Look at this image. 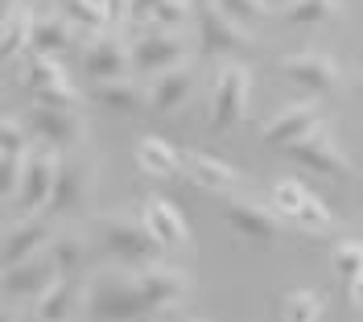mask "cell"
<instances>
[{"label": "cell", "instance_id": "1", "mask_svg": "<svg viewBox=\"0 0 363 322\" xmlns=\"http://www.w3.org/2000/svg\"><path fill=\"white\" fill-rule=\"evenodd\" d=\"M95 248L104 256H112L116 265H124V269L153 265L161 256V244L149 235L145 219H128V215H108V219H99V228H95Z\"/></svg>", "mask_w": 363, "mask_h": 322}, {"label": "cell", "instance_id": "2", "mask_svg": "<svg viewBox=\"0 0 363 322\" xmlns=\"http://www.w3.org/2000/svg\"><path fill=\"white\" fill-rule=\"evenodd\" d=\"M83 314L87 318H149V306L140 298L133 273H99L87 281Z\"/></svg>", "mask_w": 363, "mask_h": 322}, {"label": "cell", "instance_id": "3", "mask_svg": "<svg viewBox=\"0 0 363 322\" xmlns=\"http://www.w3.org/2000/svg\"><path fill=\"white\" fill-rule=\"evenodd\" d=\"M285 153H289L301 170L322 174V178H335V182H351V178L359 174L355 161L339 149V140L330 137L326 124H318L314 133H306V137H297L294 145H285Z\"/></svg>", "mask_w": 363, "mask_h": 322}, {"label": "cell", "instance_id": "4", "mask_svg": "<svg viewBox=\"0 0 363 322\" xmlns=\"http://www.w3.org/2000/svg\"><path fill=\"white\" fill-rule=\"evenodd\" d=\"M25 128L38 145H50L58 153H74L87 140V124L74 108H58V104H33L25 112Z\"/></svg>", "mask_w": 363, "mask_h": 322}, {"label": "cell", "instance_id": "5", "mask_svg": "<svg viewBox=\"0 0 363 322\" xmlns=\"http://www.w3.org/2000/svg\"><path fill=\"white\" fill-rule=\"evenodd\" d=\"M194 29H199V50L206 58H231L252 46V33L240 21H231L215 0H199L194 4Z\"/></svg>", "mask_w": 363, "mask_h": 322}, {"label": "cell", "instance_id": "6", "mask_svg": "<svg viewBox=\"0 0 363 322\" xmlns=\"http://www.w3.org/2000/svg\"><path fill=\"white\" fill-rule=\"evenodd\" d=\"M91 194H95V165L74 153L58 157V178H54V194H50V207L45 219H67L79 215L83 207H91Z\"/></svg>", "mask_w": 363, "mask_h": 322}, {"label": "cell", "instance_id": "7", "mask_svg": "<svg viewBox=\"0 0 363 322\" xmlns=\"http://www.w3.org/2000/svg\"><path fill=\"white\" fill-rule=\"evenodd\" d=\"M252 104V74L240 62H227L215 74V87H211V128L215 133H231Z\"/></svg>", "mask_w": 363, "mask_h": 322}, {"label": "cell", "instance_id": "8", "mask_svg": "<svg viewBox=\"0 0 363 322\" xmlns=\"http://www.w3.org/2000/svg\"><path fill=\"white\" fill-rule=\"evenodd\" d=\"M136 285H140V298L149 306V318H157V314H178L182 306L190 301V277L174 269V265H140L133 269Z\"/></svg>", "mask_w": 363, "mask_h": 322}, {"label": "cell", "instance_id": "9", "mask_svg": "<svg viewBox=\"0 0 363 322\" xmlns=\"http://www.w3.org/2000/svg\"><path fill=\"white\" fill-rule=\"evenodd\" d=\"M58 149L50 145H33L25 153V165H21V190H17V211L21 215H45L50 207V194H54V178H58Z\"/></svg>", "mask_w": 363, "mask_h": 322}, {"label": "cell", "instance_id": "10", "mask_svg": "<svg viewBox=\"0 0 363 322\" xmlns=\"http://www.w3.org/2000/svg\"><path fill=\"white\" fill-rule=\"evenodd\" d=\"M186 38L182 29H157V25H145V33L128 46V58H133L136 74H161L169 67H182L186 62Z\"/></svg>", "mask_w": 363, "mask_h": 322}, {"label": "cell", "instance_id": "11", "mask_svg": "<svg viewBox=\"0 0 363 322\" xmlns=\"http://www.w3.org/2000/svg\"><path fill=\"white\" fill-rule=\"evenodd\" d=\"M223 219H227V228L235 231L240 240H252V244H260V248L277 244V235H281V223H285V215L272 207V203L235 199V194H227Z\"/></svg>", "mask_w": 363, "mask_h": 322}, {"label": "cell", "instance_id": "12", "mask_svg": "<svg viewBox=\"0 0 363 322\" xmlns=\"http://www.w3.org/2000/svg\"><path fill=\"white\" fill-rule=\"evenodd\" d=\"M25 91L33 95V104H58V108H79L83 95L70 87L67 70L54 54H29L25 67Z\"/></svg>", "mask_w": 363, "mask_h": 322}, {"label": "cell", "instance_id": "13", "mask_svg": "<svg viewBox=\"0 0 363 322\" xmlns=\"http://www.w3.org/2000/svg\"><path fill=\"white\" fill-rule=\"evenodd\" d=\"M281 74H285L294 87L310 91L314 99H322V95H335L342 87L339 62H335L330 54H314V50H306V54H289V58L281 62Z\"/></svg>", "mask_w": 363, "mask_h": 322}, {"label": "cell", "instance_id": "14", "mask_svg": "<svg viewBox=\"0 0 363 322\" xmlns=\"http://www.w3.org/2000/svg\"><path fill=\"white\" fill-rule=\"evenodd\" d=\"M54 277H58L54 256L42 248V252H33L29 260H17V265L0 269V294H4V298H17V301H33Z\"/></svg>", "mask_w": 363, "mask_h": 322}, {"label": "cell", "instance_id": "15", "mask_svg": "<svg viewBox=\"0 0 363 322\" xmlns=\"http://www.w3.org/2000/svg\"><path fill=\"white\" fill-rule=\"evenodd\" d=\"M83 298H87V285L83 277H54L38 298L29 301L33 318L38 322H62V318H83Z\"/></svg>", "mask_w": 363, "mask_h": 322}, {"label": "cell", "instance_id": "16", "mask_svg": "<svg viewBox=\"0 0 363 322\" xmlns=\"http://www.w3.org/2000/svg\"><path fill=\"white\" fill-rule=\"evenodd\" d=\"M318 124H322V108H318V99L310 95V99H301V104H289V108H281V112H277L269 124H264L260 140H264L269 149H285V145H294L297 137L314 133Z\"/></svg>", "mask_w": 363, "mask_h": 322}, {"label": "cell", "instance_id": "17", "mask_svg": "<svg viewBox=\"0 0 363 322\" xmlns=\"http://www.w3.org/2000/svg\"><path fill=\"white\" fill-rule=\"evenodd\" d=\"M83 74H87V83H99V79H120V74H128L133 70V58H128V46L112 38L108 29L104 33H91L87 50H83Z\"/></svg>", "mask_w": 363, "mask_h": 322}, {"label": "cell", "instance_id": "18", "mask_svg": "<svg viewBox=\"0 0 363 322\" xmlns=\"http://www.w3.org/2000/svg\"><path fill=\"white\" fill-rule=\"evenodd\" d=\"M45 244H50V223L45 219H38V215L13 219L0 231V269H9L17 260H29L33 252H42Z\"/></svg>", "mask_w": 363, "mask_h": 322}, {"label": "cell", "instance_id": "19", "mask_svg": "<svg viewBox=\"0 0 363 322\" xmlns=\"http://www.w3.org/2000/svg\"><path fill=\"white\" fill-rule=\"evenodd\" d=\"M87 99L108 108V112H124V116H136V112H149V91L136 83L133 74H120V79H99L87 87Z\"/></svg>", "mask_w": 363, "mask_h": 322}, {"label": "cell", "instance_id": "20", "mask_svg": "<svg viewBox=\"0 0 363 322\" xmlns=\"http://www.w3.org/2000/svg\"><path fill=\"white\" fill-rule=\"evenodd\" d=\"M186 178L211 194H240L244 190V174L211 153H186Z\"/></svg>", "mask_w": 363, "mask_h": 322}, {"label": "cell", "instance_id": "21", "mask_svg": "<svg viewBox=\"0 0 363 322\" xmlns=\"http://www.w3.org/2000/svg\"><path fill=\"white\" fill-rule=\"evenodd\" d=\"M140 219H145V228L149 235L157 240L161 248H178V244H190V228H186V219H182V211L174 203H165V199H145L140 203Z\"/></svg>", "mask_w": 363, "mask_h": 322}, {"label": "cell", "instance_id": "22", "mask_svg": "<svg viewBox=\"0 0 363 322\" xmlns=\"http://www.w3.org/2000/svg\"><path fill=\"white\" fill-rule=\"evenodd\" d=\"M194 70L186 67H169L157 74V83L149 87V112L153 116H169L178 112V108H186L190 104V95H194Z\"/></svg>", "mask_w": 363, "mask_h": 322}, {"label": "cell", "instance_id": "23", "mask_svg": "<svg viewBox=\"0 0 363 322\" xmlns=\"http://www.w3.org/2000/svg\"><path fill=\"white\" fill-rule=\"evenodd\" d=\"M33 4L29 0H9L4 17H0V62H13L29 50V33H33Z\"/></svg>", "mask_w": 363, "mask_h": 322}, {"label": "cell", "instance_id": "24", "mask_svg": "<svg viewBox=\"0 0 363 322\" xmlns=\"http://www.w3.org/2000/svg\"><path fill=\"white\" fill-rule=\"evenodd\" d=\"M136 165L149 174V178H178L182 165H186V157H182L178 149L169 145V140L153 137V133H145V137L136 140Z\"/></svg>", "mask_w": 363, "mask_h": 322}, {"label": "cell", "instance_id": "25", "mask_svg": "<svg viewBox=\"0 0 363 322\" xmlns=\"http://www.w3.org/2000/svg\"><path fill=\"white\" fill-rule=\"evenodd\" d=\"M45 252L54 256V269H58V277H83L95 248H91L87 235H79V231H58V235H50Z\"/></svg>", "mask_w": 363, "mask_h": 322}, {"label": "cell", "instance_id": "26", "mask_svg": "<svg viewBox=\"0 0 363 322\" xmlns=\"http://www.w3.org/2000/svg\"><path fill=\"white\" fill-rule=\"evenodd\" d=\"M74 25L62 13H50V17H33V33H29V54H67L74 46Z\"/></svg>", "mask_w": 363, "mask_h": 322}, {"label": "cell", "instance_id": "27", "mask_svg": "<svg viewBox=\"0 0 363 322\" xmlns=\"http://www.w3.org/2000/svg\"><path fill=\"white\" fill-rule=\"evenodd\" d=\"M342 17V0H289L281 21L289 25H330Z\"/></svg>", "mask_w": 363, "mask_h": 322}, {"label": "cell", "instance_id": "28", "mask_svg": "<svg viewBox=\"0 0 363 322\" xmlns=\"http://www.w3.org/2000/svg\"><path fill=\"white\" fill-rule=\"evenodd\" d=\"M58 13H62L74 29H83V33H104V29H112L108 17H104V4H99V0H58Z\"/></svg>", "mask_w": 363, "mask_h": 322}, {"label": "cell", "instance_id": "29", "mask_svg": "<svg viewBox=\"0 0 363 322\" xmlns=\"http://www.w3.org/2000/svg\"><path fill=\"white\" fill-rule=\"evenodd\" d=\"M322 294H314V289H289L285 298L277 301V314L289 322H318L322 318Z\"/></svg>", "mask_w": 363, "mask_h": 322}, {"label": "cell", "instance_id": "30", "mask_svg": "<svg viewBox=\"0 0 363 322\" xmlns=\"http://www.w3.org/2000/svg\"><path fill=\"white\" fill-rule=\"evenodd\" d=\"M289 223H297V228H306V231H330L335 228V215H330V207H326L318 194H306Z\"/></svg>", "mask_w": 363, "mask_h": 322}, {"label": "cell", "instance_id": "31", "mask_svg": "<svg viewBox=\"0 0 363 322\" xmlns=\"http://www.w3.org/2000/svg\"><path fill=\"white\" fill-rule=\"evenodd\" d=\"M330 269H335L342 281L359 277L363 273V240H339L335 252H330Z\"/></svg>", "mask_w": 363, "mask_h": 322}, {"label": "cell", "instance_id": "32", "mask_svg": "<svg viewBox=\"0 0 363 322\" xmlns=\"http://www.w3.org/2000/svg\"><path fill=\"white\" fill-rule=\"evenodd\" d=\"M33 149V137H29V128H25V120L17 116H0V153H29Z\"/></svg>", "mask_w": 363, "mask_h": 322}, {"label": "cell", "instance_id": "33", "mask_svg": "<svg viewBox=\"0 0 363 322\" xmlns=\"http://www.w3.org/2000/svg\"><path fill=\"white\" fill-rule=\"evenodd\" d=\"M190 17H194V4L190 0H157L149 25H157V29H182Z\"/></svg>", "mask_w": 363, "mask_h": 322}, {"label": "cell", "instance_id": "34", "mask_svg": "<svg viewBox=\"0 0 363 322\" xmlns=\"http://www.w3.org/2000/svg\"><path fill=\"white\" fill-rule=\"evenodd\" d=\"M21 153H0V203H13L21 190Z\"/></svg>", "mask_w": 363, "mask_h": 322}, {"label": "cell", "instance_id": "35", "mask_svg": "<svg viewBox=\"0 0 363 322\" xmlns=\"http://www.w3.org/2000/svg\"><path fill=\"white\" fill-rule=\"evenodd\" d=\"M215 4L240 25H256V21H264V17H272V9H264V0H215Z\"/></svg>", "mask_w": 363, "mask_h": 322}, {"label": "cell", "instance_id": "36", "mask_svg": "<svg viewBox=\"0 0 363 322\" xmlns=\"http://www.w3.org/2000/svg\"><path fill=\"white\" fill-rule=\"evenodd\" d=\"M306 194H310V190H306L301 182L285 178V182H277V186H272V207L281 211L285 219H294V211L301 207V199H306Z\"/></svg>", "mask_w": 363, "mask_h": 322}, {"label": "cell", "instance_id": "37", "mask_svg": "<svg viewBox=\"0 0 363 322\" xmlns=\"http://www.w3.org/2000/svg\"><path fill=\"white\" fill-rule=\"evenodd\" d=\"M104 4V17H108V25H124L128 21V13H133V0H99Z\"/></svg>", "mask_w": 363, "mask_h": 322}, {"label": "cell", "instance_id": "38", "mask_svg": "<svg viewBox=\"0 0 363 322\" xmlns=\"http://www.w3.org/2000/svg\"><path fill=\"white\" fill-rule=\"evenodd\" d=\"M153 9H157V0H133V13H128V21H136V25H149V17H153Z\"/></svg>", "mask_w": 363, "mask_h": 322}, {"label": "cell", "instance_id": "39", "mask_svg": "<svg viewBox=\"0 0 363 322\" xmlns=\"http://www.w3.org/2000/svg\"><path fill=\"white\" fill-rule=\"evenodd\" d=\"M347 294H351V306H355V310H363V273L347 281Z\"/></svg>", "mask_w": 363, "mask_h": 322}, {"label": "cell", "instance_id": "40", "mask_svg": "<svg viewBox=\"0 0 363 322\" xmlns=\"http://www.w3.org/2000/svg\"><path fill=\"white\" fill-rule=\"evenodd\" d=\"M9 223H13V215H9V203H0V231L9 228Z\"/></svg>", "mask_w": 363, "mask_h": 322}]
</instances>
